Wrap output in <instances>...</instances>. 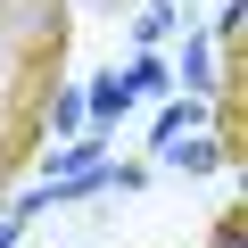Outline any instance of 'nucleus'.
<instances>
[{
	"label": "nucleus",
	"instance_id": "1",
	"mask_svg": "<svg viewBox=\"0 0 248 248\" xmlns=\"http://www.w3.org/2000/svg\"><path fill=\"white\" fill-rule=\"evenodd\" d=\"M133 33H141V42H166V33H174V9H166V0H157V9H141Z\"/></svg>",
	"mask_w": 248,
	"mask_h": 248
},
{
	"label": "nucleus",
	"instance_id": "2",
	"mask_svg": "<svg viewBox=\"0 0 248 248\" xmlns=\"http://www.w3.org/2000/svg\"><path fill=\"white\" fill-rule=\"evenodd\" d=\"M174 166H190V174H207V166H215V141H190V149H174Z\"/></svg>",
	"mask_w": 248,
	"mask_h": 248
},
{
	"label": "nucleus",
	"instance_id": "3",
	"mask_svg": "<svg viewBox=\"0 0 248 248\" xmlns=\"http://www.w3.org/2000/svg\"><path fill=\"white\" fill-rule=\"evenodd\" d=\"M17 232H25V215H0V248H17Z\"/></svg>",
	"mask_w": 248,
	"mask_h": 248
}]
</instances>
